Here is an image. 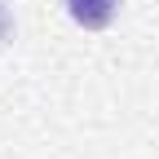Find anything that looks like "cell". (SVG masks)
I'll return each instance as SVG.
<instances>
[{
	"instance_id": "6da1fadb",
	"label": "cell",
	"mask_w": 159,
	"mask_h": 159,
	"mask_svg": "<svg viewBox=\"0 0 159 159\" xmlns=\"http://www.w3.org/2000/svg\"><path fill=\"white\" fill-rule=\"evenodd\" d=\"M66 13H71V22L75 27H84V31H106L119 9H124V0H62Z\"/></svg>"
}]
</instances>
